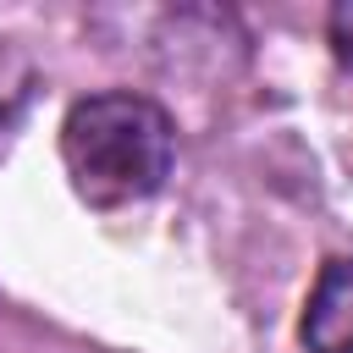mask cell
Segmentation results:
<instances>
[{
    "instance_id": "1",
    "label": "cell",
    "mask_w": 353,
    "mask_h": 353,
    "mask_svg": "<svg viewBox=\"0 0 353 353\" xmlns=\"http://www.w3.org/2000/svg\"><path fill=\"white\" fill-rule=\"evenodd\" d=\"M171 116L143 94H88L61 121V160L83 204L121 210L171 176Z\"/></svg>"
},
{
    "instance_id": "4",
    "label": "cell",
    "mask_w": 353,
    "mask_h": 353,
    "mask_svg": "<svg viewBox=\"0 0 353 353\" xmlns=\"http://www.w3.org/2000/svg\"><path fill=\"white\" fill-rule=\"evenodd\" d=\"M331 50H336L342 61H353V0H342V6L331 11Z\"/></svg>"
},
{
    "instance_id": "2",
    "label": "cell",
    "mask_w": 353,
    "mask_h": 353,
    "mask_svg": "<svg viewBox=\"0 0 353 353\" xmlns=\"http://www.w3.org/2000/svg\"><path fill=\"white\" fill-rule=\"evenodd\" d=\"M309 353H353V259H331L303 309Z\"/></svg>"
},
{
    "instance_id": "3",
    "label": "cell",
    "mask_w": 353,
    "mask_h": 353,
    "mask_svg": "<svg viewBox=\"0 0 353 353\" xmlns=\"http://www.w3.org/2000/svg\"><path fill=\"white\" fill-rule=\"evenodd\" d=\"M28 94H33V61H28L22 44L0 39V127H11L22 116Z\"/></svg>"
}]
</instances>
